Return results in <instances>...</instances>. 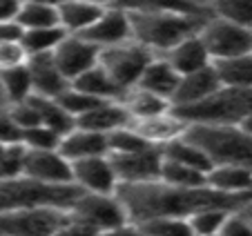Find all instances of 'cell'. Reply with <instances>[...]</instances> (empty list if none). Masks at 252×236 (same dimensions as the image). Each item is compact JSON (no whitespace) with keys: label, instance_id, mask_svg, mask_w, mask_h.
Returning <instances> with one entry per match:
<instances>
[{"label":"cell","instance_id":"6da1fadb","mask_svg":"<svg viewBox=\"0 0 252 236\" xmlns=\"http://www.w3.org/2000/svg\"><path fill=\"white\" fill-rule=\"evenodd\" d=\"M119 196L127 209L129 221L143 223L150 218L179 216L190 218L203 207H228L241 209L252 196H232V194L217 192L212 187H174L163 180L141 185H121Z\"/></svg>","mask_w":252,"mask_h":236},{"label":"cell","instance_id":"7a4b0ae2","mask_svg":"<svg viewBox=\"0 0 252 236\" xmlns=\"http://www.w3.org/2000/svg\"><path fill=\"white\" fill-rule=\"evenodd\" d=\"M132 16L134 40L163 56L179 43L201 33L210 16L181 14V11H161V14H129Z\"/></svg>","mask_w":252,"mask_h":236},{"label":"cell","instance_id":"3957f363","mask_svg":"<svg viewBox=\"0 0 252 236\" xmlns=\"http://www.w3.org/2000/svg\"><path fill=\"white\" fill-rule=\"evenodd\" d=\"M186 136L208 154L212 167H252V134L241 125H188Z\"/></svg>","mask_w":252,"mask_h":236},{"label":"cell","instance_id":"277c9868","mask_svg":"<svg viewBox=\"0 0 252 236\" xmlns=\"http://www.w3.org/2000/svg\"><path fill=\"white\" fill-rule=\"evenodd\" d=\"M83 194L76 185H47L38 183L27 176L0 183V212L11 209H27V207H56L69 209L74 201Z\"/></svg>","mask_w":252,"mask_h":236},{"label":"cell","instance_id":"5b68a950","mask_svg":"<svg viewBox=\"0 0 252 236\" xmlns=\"http://www.w3.org/2000/svg\"><path fill=\"white\" fill-rule=\"evenodd\" d=\"M252 112V89L221 85L210 98L176 107L174 114L188 125H241Z\"/></svg>","mask_w":252,"mask_h":236},{"label":"cell","instance_id":"8992f818","mask_svg":"<svg viewBox=\"0 0 252 236\" xmlns=\"http://www.w3.org/2000/svg\"><path fill=\"white\" fill-rule=\"evenodd\" d=\"M157 56L158 54H154L150 47H145L143 43L132 38L127 43L103 49L100 52V65L123 89H132L138 85L143 71L148 69V65Z\"/></svg>","mask_w":252,"mask_h":236},{"label":"cell","instance_id":"52a82bcc","mask_svg":"<svg viewBox=\"0 0 252 236\" xmlns=\"http://www.w3.org/2000/svg\"><path fill=\"white\" fill-rule=\"evenodd\" d=\"M201 38L212 56V62L252 54V29L234 25L214 14L205 20L203 29H201Z\"/></svg>","mask_w":252,"mask_h":236},{"label":"cell","instance_id":"ba28073f","mask_svg":"<svg viewBox=\"0 0 252 236\" xmlns=\"http://www.w3.org/2000/svg\"><path fill=\"white\" fill-rule=\"evenodd\" d=\"M65 218V209L56 207H27L0 212V236H54Z\"/></svg>","mask_w":252,"mask_h":236},{"label":"cell","instance_id":"9c48e42d","mask_svg":"<svg viewBox=\"0 0 252 236\" xmlns=\"http://www.w3.org/2000/svg\"><path fill=\"white\" fill-rule=\"evenodd\" d=\"M67 212L74 218H78V221H85V223H90V225L98 227L100 232L119 227L129 221L127 209H125L119 192L116 194L83 192Z\"/></svg>","mask_w":252,"mask_h":236},{"label":"cell","instance_id":"30bf717a","mask_svg":"<svg viewBox=\"0 0 252 236\" xmlns=\"http://www.w3.org/2000/svg\"><path fill=\"white\" fill-rule=\"evenodd\" d=\"M121 185H141L158 180L163 167L161 147H148L129 154H110Z\"/></svg>","mask_w":252,"mask_h":236},{"label":"cell","instance_id":"8fae6325","mask_svg":"<svg viewBox=\"0 0 252 236\" xmlns=\"http://www.w3.org/2000/svg\"><path fill=\"white\" fill-rule=\"evenodd\" d=\"M71 178H74V185L81 187L83 192L116 194L121 187L110 154L92 156V158L71 163Z\"/></svg>","mask_w":252,"mask_h":236},{"label":"cell","instance_id":"7c38bea8","mask_svg":"<svg viewBox=\"0 0 252 236\" xmlns=\"http://www.w3.org/2000/svg\"><path fill=\"white\" fill-rule=\"evenodd\" d=\"M54 60H56L58 69L65 74L67 81L74 83L78 76H83L100 62V49L83 36L67 33L65 40L54 49Z\"/></svg>","mask_w":252,"mask_h":236},{"label":"cell","instance_id":"4fadbf2b","mask_svg":"<svg viewBox=\"0 0 252 236\" xmlns=\"http://www.w3.org/2000/svg\"><path fill=\"white\" fill-rule=\"evenodd\" d=\"M81 36L85 40H90L92 45H96L100 52L107 47H114V45L127 43V40L134 38L132 16L125 9H121V7H105L103 14L98 16V20Z\"/></svg>","mask_w":252,"mask_h":236},{"label":"cell","instance_id":"5bb4252c","mask_svg":"<svg viewBox=\"0 0 252 236\" xmlns=\"http://www.w3.org/2000/svg\"><path fill=\"white\" fill-rule=\"evenodd\" d=\"M25 176L47 185H71V161L58 149H27Z\"/></svg>","mask_w":252,"mask_h":236},{"label":"cell","instance_id":"9a60e30c","mask_svg":"<svg viewBox=\"0 0 252 236\" xmlns=\"http://www.w3.org/2000/svg\"><path fill=\"white\" fill-rule=\"evenodd\" d=\"M129 127L154 147L170 145L172 141L186 136V132H188V123L183 118L176 116L174 109H172V112H165V114H158V116L129 120Z\"/></svg>","mask_w":252,"mask_h":236},{"label":"cell","instance_id":"2e32d148","mask_svg":"<svg viewBox=\"0 0 252 236\" xmlns=\"http://www.w3.org/2000/svg\"><path fill=\"white\" fill-rule=\"evenodd\" d=\"M29 74L33 81V94L45 96V98H61L71 83L65 78L61 69H58L54 54H38V56H29L27 60Z\"/></svg>","mask_w":252,"mask_h":236},{"label":"cell","instance_id":"e0dca14e","mask_svg":"<svg viewBox=\"0 0 252 236\" xmlns=\"http://www.w3.org/2000/svg\"><path fill=\"white\" fill-rule=\"evenodd\" d=\"M129 120L132 118H129L123 100H105L98 107L90 109L81 118H76V125L83 129H90V132H98V134L110 136L116 129L127 127Z\"/></svg>","mask_w":252,"mask_h":236},{"label":"cell","instance_id":"ac0fdd59","mask_svg":"<svg viewBox=\"0 0 252 236\" xmlns=\"http://www.w3.org/2000/svg\"><path fill=\"white\" fill-rule=\"evenodd\" d=\"M58 151L65 156L67 161L76 163V161H83V158H92V156L110 154V143H107L105 134L90 132V129H83L76 125L69 134L63 136Z\"/></svg>","mask_w":252,"mask_h":236},{"label":"cell","instance_id":"d6986e66","mask_svg":"<svg viewBox=\"0 0 252 236\" xmlns=\"http://www.w3.org/2000/svg\"><path fill=\"white\" fill-rule=\"evenodd\" d=\"M221 87V81L217 71H214V65L205 67L201 71H194V74L181 76V85L176 89L174 98H172V107H188V105H196L201 100L210 98L214 91Z\"/></svg>","mask_w":252,"mask_h":236},{"label":"cell","instance_id":"ffe728a7","mask_svg":"<svg viewBox=\"0 0 252 236\" xmlns=\"http://www.w3.org/2000/svg\"><path fill=\"white\" fill-rule=\"evenodd\" d=\"M163 58H165L181 76L194 74V71H201V69L212 65V56H210L201 33H196V36L179 43L176 47H172L167 54H163Z\"/></svg>","mask_w":252,"mask_h":236},{"label":"cell","instance_id":"44dd1931","mask_svg":"<svg viewBox=\"0 0 252 236\" xmlns=\"http://www.w3.org/2000/svg\"><path fill=\"white\" fill-rule=\"evenodd\" d=\"M179 85H181V74H179L163 56H157L148 65V69L143 71L141 81H138L136 87L148 89V91H152V94L161 96V98H165L172 103Z\"/></svg>","mask_w":252,"mask_h":236},{"label":"cell","instance_id":"7402d4cb","mask_svg":"<svg viewBox=\"0 0 252 236\" xmlns=\"http://www.w3.org/2000/svg\"><path fill=\"white\" fill-rule=\"evenodd\" d=\"M208 187L232 196H252V167L214 165L208 172Z\"/></svg>","mask_w":252,"mask_h":236},{"label":"cell","instance_id":"603a6c76","mask_svg":"<svg viewBox=\"0 0 252 236\" xmlns=\"http://www.w3.org/2000/svg\"><path fill=\"white\" fill-rule=\"evenodd\" d=\"M103 9L105 7L92 5L87 0H65L58 5V23L67 33L81 36L98 20Z\"/></svg>","mask_w":252,"mask_h":236},{"label":"cell","instance_id":"cb8c5ba5","mask_svg":"<svg viewBox=\"0 0 252 236\" xmlns=\"http://www.w3.org/2000/svg\"><path fill=\"white\" fill-rule=\"evenodd\" d=\"M71 85L98 100H123L125 91H127L105 71V67L100 65V62L96 67H92L90 71H85L83 76H78Z\"/></svg>","mask_w":252,"mask_h":236},{"label":"cell","instance_id":"d4e9b609","mask_svg":"<svg viewBox=\"0 0 252 236\" xmlns=\"http://www.w3.org/2000/svg\"><path fill=\"white\" fill-rule=\"evenodd\" d=\"M123 105L127 109L129 118L136 120V118H150V116H158V114L172 112V103L161 96L152 94L148 89H141V87H132V89L125 91L123 96Z\"/></svg>","mask_w":252,"mask_h":236},{"label":"cell","instance_id":"484cf974","mask_svg":"<svg viewBox=\"0 0 252 236\" xmlns=\"http://www.w3.org/2000/svg\"><path fill=\"white\" fill-rule=\"evenodd\" d=\"M114 7H121L127 14H161V11H181V14L199 16L212 14V9H203L190 0H119Z\"/></svg>","mask_w":252,"mask_h":236},{"label":"cell","instance_id":"4316f807","mask_svg":"<svg viewBox=\"0 0 252 236\" xmlns=\"http://www.w3.org/2000/svg\"><path fill=\"white\" fill-rule=\"evenodd\" d=\"M212 65L217 76H219L221 85L239 87V89H252V54L217 60Z\"/></svg>","mask_w":252,"mask_h":236},{"label":"cell","instance_id":"83f0119b","mask_svg":"<svg viewBox=\"0 0 252 236\" xmlns=\"http://www.w3.org/2000/svg\"><path fill=\"white\" fill-rule=\"evenodd\" d=\"M161 151L167 161L194 167V170H201V172H205V174L212 170V161L208 158V154L188 136H181V138H176V141H172L170 145L161 147Z\"/></svg>","mask_w":252,"mask_h":236},{"label":"cell","instance_id":"f1b7e54d","mask_svg":"<svg viewBox=\"0 0 252 236\" xmlns=\"http://www.w3.org/2000/svg\"><path fill=\"white\" fill-rule=\"evenodd\" d=\"M0 89H2L7 107L16 103H23V100H29L33 96V81H32V74H29V67L20 65V67H14V69L0 71Z\"/></svg>","mask_w":252,"mask_h":236},{"label":"cell","instance_id":"f546056e","mask_svg":"<svg viewBox=\"0 0 252 236\" xmlns=\"http://www.w3.org/2000/svg\"><path fill=\"white\" fill-rule=\"evenodd\" d=\"M32 103L36 105V109H38V114H40V123H43L45 127L54 129L56 134H61V136L69 134L71 129L76 127V118L63 107L58 98H45V96L33 94Z\"/></svg>","mask_w":252,"mask_h":236},{"label":"cell","instance_id":"4dcf8cb0","mask_svg":"<svg viewBox=\"0 0 252 236\" xmlns=\"http://www.w3.org/2000/svg\"><path fill=\"white\" fill-rule=\"evenodd\" d=\"M158 180H163L167 185H174V187L194 189V187H205L208 185V174L201 170H194V167L181 165V163L167 161L165 156H163V167H161Z\"/></svg>","mask_w":252,"mask_h":236},{"label":"cell","instance_id":"1f68e13d","mask_svg":"<svg viewBox=\"0 0 252 236\" xmlns=\"http://www.w3.org/2000/svg\"><path fill=\"white\" fill-rule=\"evenodd\" d=\"M67 31L63 27H47V29H25L23 33V47L29 56L38 54H54V49L65 40Z\"/></svg>","mask_w":252,"mask_h":236},{"label":"cell","instance_id":"d6a6232c","mask_svg":"<svg viewBox=\"0 0 252 236\" xmlns=\"http://www.w3.org/2000/svg\"><path fill=\"white\" fill-rule=\"evenodd\" d=\"M18 23L23 29L61 27V23H58V7L43 5V2H23V9L18 14Z\"/></svg>","mask_w":252,"mask_h":236},{"label":"cell","instance_id":"836d02e7","mask_svg":"<svg viewBox=\"0 0 252 236\" xmlns=\"http://www.w3.org/2000/svg\"><path fill=\"white\" fill-rule=\"evenodd\" d=\"M237 209H228V207H203L199 212H194L188 221H190L194 236H214L221 234L225 221L230 218V214Z\"/></svg>","mask_w":252,"mask_h":236},{"label":"cell","instance_id":"e575fe53","mask_svg":"<svg viewBox=\"0 0 252 236\" xmlns=\"http://www.w3.org/2000/svg\"><path fill=\"white\" fill-rule=\"evenodd\" d=\"M145 236H194L190 221L179 216H161L138 223Z\"/></svg>","mask_w":252,"mask_h":236},{"label":"cell","instance_id":"d590c367","mask_svg":"<svg viewBox=\"0 0 252 236\" xmlns=\"http://www.w3.org/2000/svg\"><path fill=\"white\" fill-rule=\"evenodd\" d=\"M25 161H27V145L25 143H11V145L2 147V154H0V183L25 176Z\"/></svg>","mask_w":252,"mask_h":236},{"label":"cell","instance_id":"8d00e7d4","mask_svg":"<svg viewBox=\"0 0 252 236\" xmlns=\"http://www.w3.org/2000/svg\"><path fill=\"white\" fill-rule=\"evenodd\" d=\"M212 14L252 29V0H212Z\"/></svg>","mask_w":252,"mask_h":236},{"label":"cell","instance_id":"74e56055","mask_svg":"<svg viewBox=\"0 0 252 236\" xmlns=\"http://www.w3.org/2000/svg\"><path fill=\"white\" fill-rule=\"evenodd\" d=\"M107 143H110V154H129V151H141V149H148V147H154L143 136H138L129 125L110 134Z\"/></svg>","mask_w":252,"mask_h":236},{"label":"cell","instance_id":"f35d334b","mask_svg":"<svg viewBox=\"0 0 252 236\" xmlns=\"http://www.w3.org/2000/svg\"><path fill=\"white\" fill-rule=\"evenodd\" d=\"M58 100H61V105H63V107H65L74 118H81L83 114H87L90 109H94V107H98L100 103H105V100H98V98H94V96L85 94V91L76 89L74 85H71L69 89H67Z\"/></svg>","mask_w":252,"mask_h":236},{"label":"cell","instance_id":"ab89813d","mask_svg":"<svg viewBox=\"0 0 252 236\" xmlns=\"http://www.w3.org/2000/svg\"><path fill=\"white\" fill-rule=\"evenodd\" d=\"M61 141V134H56L54 129L45 127V125H38V127L23 134V143L27 145V149H58Z\"/></svg>","mask_w":252,"mask_h":236},{"label":"cell","instance_id":"60d3db41","mask_svg":"<svg viewBox=\"0 0 252 236\" xmlns=\"http://www.w3.org/2000/svg\"><path fill=\"white\" fill-rule=\"evenodd\" d=\"M9 114L16 120V125L23 129V134L29 132V129H33V127H38V125H43L40 123V114H38V109H36V105L32 103V98L23 100V103L9 105Z\"/></svg>","mask_w":252,"mask_h":236},{"label":"cell","instance_id":"b9f144b4","mask_svg":"<svg viewBox=\"0 0 252 236\" xmlns=\"http://www.w3.org/2000/svg\"><path fill=\"white\" fill-rule=\"evenodd\" d=\"M29 54L23 43H0V71L27 65Z\"/></svg>","mask_w":252,"mask_h":236},{"label":"cell","instance_id":"7bdbcfd3","mask_svg":"<svg viewBox=\"0 0 252 236\" xmlns=\"http://www.w3.org/2000/svg\"><path fill=\"white\" fill-rule=\"evenodd\" d=\"M100 234H103V232H100L98 227L90 225V223H85V221H78V218H74L67 212V218L63 221V225L58 227L54 236H100Z\"/></svg>","mask_w":252,"mask_h":236},{"label":"cell","instance_id":"ee69618b","mask_svg":"<svg viewBox=\"0 0 252 236\" xmlns=\"http://www.w3.org/2000/svg\"><path fill=\"white\" fill-rule=\"evenodd\" d=\"M23 143V129L11 118L9 107H0V145Z\"/></svg>","mask_w":252,"mask_h":236},{"label":"cell","instance_id":"f6af8a7d","mask_svg":"<svg viewBox=\"0 0 252 236\" xmlns=\"http://www.w3.org/2000/svg\"><path fill=\"white\" fill-rule=\"evenodd\" d=\"M221 236H252V221L241 209H237V212H232L230 218L225 221L223 230H221Z\"/></svg>","mask_w":252,"mask_h":236},{"label":"cell","instance_id":"bcb514c9","mask_svg":"<svg viewBox=\"0 0 252 236\" xmlns=\"http://www.w3.org/2000/svg\"><path fill=\"white\" fill-rule=\"evenodd\" d=\"M25 29L20 27L18 20H7L0 23V43H20Z\"/></svg>","mask_w":252,"mask_h":236},{"label":"cell","instance_id":"7dc6e473","mask_svg":"<svg viewBox=\"0 0 252 236\" xmlns=\"http://www.w3.org/2000/svg\"><path fill=\"white\" fill-rule=\"evenodd\" d=\"M25 0H0V23L18 20V14L23 9Z\"/></svg>","mask_w":252,"mask_h":236},{"label":"cell","instance_id":"c3c4849f","mask_svg":"<svg viewBox=\"0 0 252 236\" xmlns=\"http://www.w3.org/2000/svg\"><path fill=\"white\" fill-rule=\"evenodd\" d=\"M100 236H145V234H143V230H141V225H138V223L127 221V223H123V225H119V227L105 230Z\"/></svg>","mask_w":252,"mask_h":236},{"label":"cell","instance_id":"681fc988","mask_svg":"<svg viewBox=\"0 0 252 236\" xmlns=\"http://www.w3.org/2000/svg\"><path fill=\"white\" fill-rule=\"evenodd\" d=\"M87 2H92V5H98V7H114L119 0H87Z\"/></svg>","mask_w":252,"mask_h":236},{"label":"cell","instance_id":"f907efd6","mask_svg":"<svg viewBox=\"0 0 252 236\" xmlns=\"http://www.w3.org/2000/svg\"><path fill=\"white\" fill-rule=\"evenodd\" d=\"M241 127L246 129L248 134H252V112H250V114H248V116H246V120H243V123H241Z\"/></svg>","mask_w":252,"mask_h":236},{"label":"cell","instance_id":"816d5d0a","mask_svg":"<svg viewBox=\"0 0 252 236\" xmlns=\"http://www.w3.org/2000/svg\"><path fill=\"white\" fill-rule=\"evenodd\" d=\"M25 2H43V5H54V7H58L61 2H65V0H25Z\"/></svg>","mask_w":252,"mask_h":236},{"label":"cell","instance_id":"f5cc1de1","mask_svg":"<svg viewBox=\"0 0 252 236\" xmlns=\"http://www.w3.org/2000/svg\"><path fill=\"white\" fill-rule=\"evenodd\" d=\"M190 2H194V5L203 7V9H212V0H190Z\"/></svg>","mask_w":252,"mask_h":236},{"label":"cell","instance_id":"db71d44e","mask_svg":"<svg viewBox=\"0 0 252 236\" xmlns=\"http://www.w3.org/2000/svg\"><path fill=\"white\" fill-rule=\"evenodd\" d=\"M241 212L246 214V216H248V218H250V221H252V199L248 201L246 205H243V207H241Z\"/></svg>","mask_w":252,"mask_h":236},{"label":"cell","instance_id":"11a10c76","mask_svg":"<svg viewBox=\"0 0 252 236\" xmlns=\"http://www.w3.org/2000/svg\"><path fill=\"white\" fill-rule=\"evenodd\" d=\"M2 147H5V145H0V154H2Z\"/></svg>","mask_w":252,"mask_h":236},{"label":"cell","instance_id":"9f6ffc18","mask_svg":"<svg viewBox=\"0 0 252 236\" xmlns=\"http://www.w3.org/2000/svg\"><path fill=\"white\" fill-rule=\"evenodd\" d=\"M214 236H221V234H214Z\"/></svg>","mask_w":252,"mask_h":236}]
</instances>
